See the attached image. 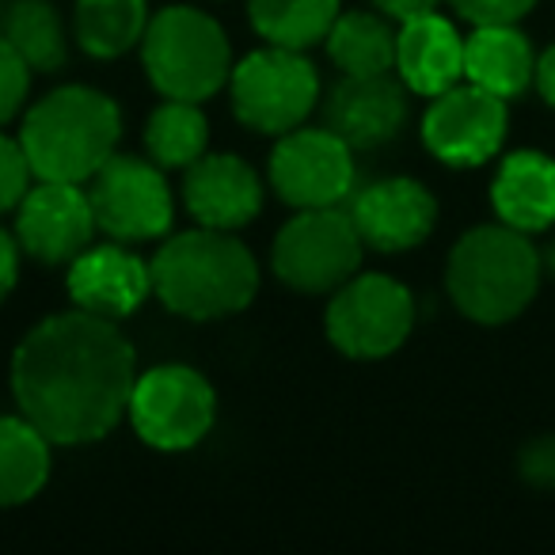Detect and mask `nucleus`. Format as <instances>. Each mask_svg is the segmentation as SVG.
Listing matches in <instances>:
<instances>
[{
	"label": "nucleus",
	"instance_id": "1",
	"mask_svg": "<svg viewBox=\"0 0 555 555\" xmlns=\"http://www.w3.org/2000/svg\"><path fill=\"white\" fill-rule=\"evenodd\" d=\"M138 358L115 320L62 312L24 335L12 358V392L54 446H88L130 408Z\"/></svg>",
	"mask_w": 555,
	"mask_h": 555
},
{
	"label": "nucleus",
	"instance_id": "2",
	"mask_svg": "<svg viewBox=\"0 0 555 555\" xmlns=\"http://www.w3.org/2000/svg\"><path fill=\"white\" fill-rule=\"evenodd\" d=\"M153 294L168 312L194 324L247 309L259 289V262L232 232L198 229L171 236L149 262Z\"/></svg>",
	"mask_w": 555,
	"mask_h": 555
},
{
	"label": "nucleus",
	"instance_id": "3",
	"mask_svg": "<svg viewBox=\"0 0 555 555\" xmlns=\"http://www.w3.org/2000/svg\"><path fill=\"white\" fill-rule=\"evenodd\" d=\"M122 138V115L115 100L95 88H57L24 118L20 145L31 171L54 183H88L115 156Z\"/></svg>",
	"mask_w": 555,
	"mask_h": 555
},
{
	"label": "nucleus",
	"instance_id": "4",
	"mask_svg": "<svg viewBox=\"0 0 555 555\" xmlns=\"http://www.w3.org/2000/svg\"><path fill=\"white\" fill-rule=\"evenodd\" d=\"M544 262L529 232L509 224H479L456 240L446 267L453 305L476 324H506L521 317L540 289Z\"/></svg>",
	"mask_w": 555,
	"mask_h": 555
},
{
	"label": "nucleus",
	"instance_id": "5",
	"mask_svg": "<svg viewBox=\"0 0 555 555\" xmlns=\"http://www.w3.org/2000/svg\"><path fill=\"white\" fill-rule=\"evenodd\" d=\"M141 57L145 77L164 100L202 103L232 77V47L221 24L186 4H171L149 20Z\"/></svg>",
	"mask_w": 555,
	"mask_h": 555
},
{
	"label": "nucleus",
	"instance_id": "6",
	"mask_svg": "<svg viewBox=\"0 0 555 555\" xmlns=\"http://www.w3.org/2000/svg\"><path fill=\"white\" fill-rule=\"evenodd\" d=\"M229 95L247 130L282 138L312 115L320 100V77L301 50L270 42L267 50H255L232 65Z\"/></svg>",
	"mask_w": 555,
	"mask_h": 555
},
{
	"label": "nucleus",
	"instance_id": "7",
	"mask_svg": "<svg viewBox=\"0 0 555 555\" xmlns=\"http://www.w3.org/2000/svg\"><path fill=\"white\" fill-rule=\"evenodd\" d=\"M362 236L358 224L350 217V209L343 214L339 206L324 209H301L294 221H286V229L278 232L274 262L278 282L297 294H335L343 282L358 274L362 262Z\"/></svg>",
	"mask_w": 555,
	"mask_h": 555
},
{
	"label": "nucleus",
	"instance_id": "8",
	"mask_svg": "<svg viewBox=\"0 0 555 555\" xmlns=\"http://www.w3.org/2000/svg\"><path fill=\"white\" fill-rule=\"evenodd\" d=\"M126 415L145 446L179 453L214 430L217 392L191 365H153L133 380Z\"/></svg>",
	"mask_w": 555,
	"mask_h": 555
},
{
	"label": "nucleus",
	"instance_id": "9",
	"mask_svg": "<svg viewBox=\"0 0 555 555\" xmlns=\"http://www.w3.org/2000/svg\"><path fill=\"white\" fill-rule=\"evenodd\" d=\"M415 327V301L408 286L388 274H354L343 282L327 309V339L347 358H388Z\"/></svg>",
	"mask_w": 555,
	"mask_h": 555
},
{
	"label": "nucleus",
	"instance_id": "10",
	"mask_svg": "<svg viewBox=\"0 0 555 555\" xmlns=\"http://www.w3.org/2000/svg\"><path fill=\"white\" fill-rule=\"evenodd\" d=\"M88 198H92L95 224L118 244L164 236L176 214L164 168L156 160H138V156H111L92 176Z\"/></svg>",
	"mask_w": 555,
	"mask_h": 555
},
{
	"label": "nucleus",
	"instance_id": "11",
	"mask_svg": "<svg viewBox=\"0 0 555 555\" xmlns=\"http://www.w3.org/2000/svg\"><path fill=\"white\" fill-rule=\"evenodd\" d=\"M270 186L294 209L343 206L354 191V149L324 130H289L270 156Z\"/></svg>",
	"mask_w": 555,
	"mask_h": 555
},
{
	"label": "nucleus",
	"instance_id": "12",
	"mask_svg": "<svg viewBox=\"0 0 555 555\" xmlns=\"http://www.w3.org/2000/svg\"><path fill=\"white\" fill-rule=\"evenodd\" d=\"M506 122V100L468 80L434 95L423 118V141L449 168H476L502 149Z\"/></svg>",
	"mask_w": 555,
	"mask_h": 555
},
{
	"label": "nucleus",
	"instance_id": "13",
	"mask_svg": "<svg viewBox=\"0 0 555 555\" xmlns=\"http://www.w3.org/2000/svg\"><path fill=\"white\" fill-rule=\"evenodd\" d=\"M100 229L92 214V198L80 191V183H54L42 179L39 186L24 194L16 206V240L27 259L47 267H69Z\"/></svg>",
	"mask_w": 555,
	"mask_h": 555
},
{
	"label": "nucleus",
	"instance_id": "14",
	"mask_svg": "<svg viewBox=\"0 0 555 555\" xmlns=\"http://www.w3.org/2000/svg\"><path fill=\"white\" fill-rule=\"evenodd\" d=\"M350 217L365 247L385 255H400L418 247L434 232L438 202L418 179L392 176L362 186L350 202Z\"/></svg>",
	"mask_w": 555,
	"mask_h": 555
},
{
	"label": "nucleus",
	"instance_id": "15",
	"mask_svg": "<svg viewBox=\"0 0 555 555\" xmlns=\"http://www.w3.org/2000/svg\"><path fill=\"white\" fill-rule=\"evenodd\" d=\"M408 85L392 80L388 73L377 77H343L327 95V130L339 133L354 153L385 149L400 138L408 122Z\"/></svg>",
	"mask_w": 555,
	"mask_h": 555
},
{
	"label": "nucleus",
	"instance_id": "16",
	"mask_svg": "<svg viewBox=\"0 0 555 555\" xmlns=\"http://www.w3.org/2000/svg\"><path fill=\"white\" fill-rule=\"evenodd\" d=\"M183 202L191 217L206 229L236 232L251 224L262 209V179L251 164L232 153H202L186 168Z\"/></svg>",
	"mask_w": 555,
	"mask_h": 555
},
{
	"label": "nucleus",
	"instance_id": "17",
	"mask_svg": "<svg viewBox=\"0 0 555 555\" xmlns=\"http://www.w3.org/2000/svg\"><path fill=\"white\" fill-rule=\"evenodd\" d=\"M153 294V270L141 255L122 244L85 247L69 262V297L77 309L95 317L122 320L141 309V301Z\"/></svg>",
	"mask_w": 555,
	"mask_h": 555
},
{
	"label": "nucleus",
	"instance_id": "18",
	"mask_svg": "<svg viewBox=\"0 0 555 555\" xmlns=\"http://www.w3.org/2000/svg\"><path fill=\"white\" fill-rule=\"evenodd\" d=\"M396 69L418 95H441L464 77V39L438 12L403 20L396 31Z\"/></svg>",
	"mask_w": 555,
	"mask_h": 555
},
{
	"label": "nucleus",
	"instance_id": "19",
	"mask_svg": "<svg viewBox=\"0 0 555 555\" xmlns=\"http://www.w3.org/2000/svg\"><path fill=\"white\" fill-rule=\"evenodd\" d=\"M491 206L517 232H544L555 221V160L544 153H514L491 183Z\"/></svg>",
	"mask_w": 555,
	"mask_h": 555
},
{
	"label": "nucleus",
	"instance_id": "20",
	"mask_svg": "<svg viewBox=\"0 0 555 555\" xmlns=\"http://www.w3.org/2000/svg\"><path fill=\"white\" fill-rule=\"evenodd\" d=\"M464 77L502 100H514L537 80V54L514 24L476 27L464 39Z\"/></svg>",
	"mask_w": 555,
	"mask_h": 555
},
{
	"label": "nucleus",
	"instance_id": "21",
	"mask_svg": "<svg viewBox=\"0 0 555 555\" xmlns=\"http://www.w3.org/2000/svg\"><path fill=\"white\" fill-rule=\"evenodd\" d=\"M50 446L54 441L27 415L0 418V506L31 502L47 487Z\"/></svg>",
	"mask_w": 555,
	"mask_h": 555
},
{
	"label": "nucleus",
	"instance_id": "22",
	"mask_svg": "<svg viewBox=\"0 0 555 555\" xmlns=\"http://www.w3.org/2000/svg\"><path fill=\"white\" fill-rule=\"evenodd\" d=\"M327 54L343 77H377L396 69V31L373 12H339L327 31Z\"/></svg>",
	"mask_w": 555,
	"mask_h": 555
},
{
	"label": "nucleus",
	"instance_id": "23",
	"mask_svg": "<svg viewBox=\"0 0 555 555\" xmlns=\"http://www.w3.org/2000/svg\"><path fill=\"white\" fill-rule=\"evenodd\" d=\"M145 27V0H77V12H73V31H77L80 50L92 57H103V62L141 47Z\"/></svg>",
	"mask_w": 555,
	"mask_h": 555
},
{
	"label": "nucleus",
	"instance_id": "24",
	"mask_svg": "<svg viewBox=\"0 0 555 555\" xmlns=\"http://www.w3.org/2000/svg\"><path fill=\"white\" fill-rule=\"evenodd\" d=\"M255 31L274 47L309 50L339 20V0H247Z\"/></svg>",
	"mask_w": 555,
	"mask_h": 555
},
{
	"label": "nucleus",
	"instance_id": "25",
	"mask_svg": "<svg viewBox=\"0 0 555 555\" xmlns=\"http://www.w3.org/2000/svg\"><path fill=\"white\" fill-rule=\"evenodd\" d=\"M4 39L16 47L31 73H57L69 65V39L65 24L50 0H16V9L4 20Z\"/></svg>",
	"mask_w": 555,
	"mask_h": 555
},
{
	"label": "nucleus",
	"instance_id": "26",
	"mask_svg": "<svg viewBox=\"0 0 555 555\" xmlns=\"http://www.w3.org/2000/svg\"><path fill=\"white\" fill-rule=\"evenodd\" d=\"M209 145V122L198 103L164 100L145 122V149L160 168H191Z\"/></svg>",
	"mask_w": 555,
	"mask_h": 555
},
{
	"label": "nucleus",
	"instance_id": "27",
	"mask_svg": "<svg viewBox=\"0 0 555 555\" xmlns=\"http://www.w3.org/2000/svg\"><path fill=\"white\" fill-rule=\"evenodd\" d=\"M27 88H31V69L16 54V47L0 35V126H9L24 111Z\"/></svg>",
	"mask_w": 555,
	"mask_h": 555
},
{
	"label": "nucleus",
	"instance_id": "28",
	"mask_svg": "<svg viewBox=\"0 0 555 555\" xmlns=\"http://www.w3.org/2000/svg\"><path fill=\"white\" fill-rule=\"evenodd\" d=\"M31 160H27L20 138H4L0 133V214H9L24 202V194L31 191L27 179H31Z\"/></svg>",
	"mask_w": 555,
	"mask_h": 555
},
{
	"label": "nucleus",
	"instance_id": "29",
	"mask_svg": "<svg viewBox=\"0 0 555 555\" xmlns=\"http://www.w3.org/2000/svg\"><path fill=\"white\" fill-rule=\"evenodd\" d=\"M456 9V16H464L468 24L487 27V24H517L521 16H529L537 9V0H449Z\"/></svg>",
	"mask_w": 555,
	"mask_h": 555
},
{
	"label": "nucleus",
	"instance_id": "30",
	"mask_svg": "<svg viewBox=\"0 0 555 555\" xmlns=\"http://www.w3.org/2000/svg\"><path fill=\"white\" fill-rule=\"evenodd\" d=\"M517 472L525 483L540 487V491H555V434H540L517 456Z\"/></svg>",
	"mask_w": 555,
	"mask_h": 555
},
{
	"label": "nucleus",
	"instance_id": "31",
	"mask_svg": "<svg viewBox=\"0 0 555 555\" xmlns=\"http://www.w3.org/2000/svg\"><path fill=\"white\" fill-rule=\"evenodd\" d=\"M20 240L12 232L0 229V301L16 289V278H20Z\"/></svg>",
	"mask_w": 555,
	"mask_h": 555
},
{
	"label": "nucleus",
	"instance_id": "32",
	"mask_svg": "<svg viewBox=\"0 0 555 555\" xmlns=\"http://www.w3.org/2000/svg\"><path fill=\"white\" fill-rule=\"evenodd\" d=\"M385 16H392V20H411V16H423V12H434L441 4V0H373Z\"/></svg>",
	"mask_w": 555,
	"mask_h": 555
},
{
	"label": "nucleus",
	"instance_id": "33",
	"mask_svg": "<svg viewBox=\"0 0 555 555\" xmlns=\"http://www.w3.org/2000/svg\"><path fill=\"white\" fill-rule=\"evenodd\" d=\"M532 85H537V92L555 107V47H547L544 54L537 57V80H532Z\"/></svg>",
	"mask_w": 555,
	"mask_h": 555
},
{
	"label": "nucleus",
	"instance_id": "34",
	"mask_svg": "<svg viewBox=\"0 0 555 555\" xmlns=\"http://www.w3.org/2000/svg\"><path fill=\"white\" fill-rule=\"evenodd\" d=\"M540 262H544V270H547V274L555 278V240H552V244H547V251L540 255Z\"/></svg>",
	"mask_w": 555,
	"mask_h": 555
},
{
	"label": "nucleus",
	"instance_id": "35",
	"mask_svg": "<svg viewBox=\"0 0 555 555\" xmlns=\"http://www.w3.org/2000/svg\"><path fill=\"white\" fill-rule=\"evenodd\" d=\"M12 9H16V0H0V31H4V20H9Z\"/></svg>",
	"mask_w": 555,
	"mask_h": 555
}]
</instances>
